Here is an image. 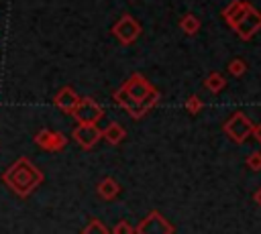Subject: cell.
Returning a JSON list of instances; mask_svg holds the SVG:
<instances>
[{"label": "cell", "mask_w": 261, "mask_h": 234, "mask_svg": "<svg viewBox=\"0 0 261 234\" xmlns=\"http://www.w3.org/2000/svg\"><path fill=\"white\" fill-rule=\"evenodd\" d=\"M0 179L14 195L29 197L37 187H41V183L45 181V175L29 157H20L2 173Z\"/></svg>", "instance_id": "6da1fadb"}, {"label": "cell", "mask_w": 261, "mask_h": 234, "mask_svg": "<svg viewBox=\"0 0 261 234\" xmlns=\"http://www.w3.org/2000/svg\"><path fill=\"white\" fill-rule=\"evenodd\" d=\"M222 132H224L234 144H243V142L253 134V122H251V118H249L245 112L237 110L230 118H226V120L222 122Z\"/></svg>", "instance_id": "7a4b0ae2"}, {"label": "cell", "mask_w": 261, "mask_h": 234, "mask_svg": "<svg viewBox=\"0 0 261 234\" xmlns=\"http://www.w3.org/2000/svg\"><path fill=\"white\" fill-rule=\"evenodd\" d=\"M141 22L133 16V14H122L116 22H114V26L110 28V33H112V37L120 43V45H133L137 39H139V35H141Z\"/></svg>", "instance_id": "3957f363"}, {"label": "cell", "mask_w": 261, "mask_h": 234, "mask_svg": "<svg viewBox=\"0 0 261 234\" xmlns=\"http://www.w3.org/2000/svg\"><path fill=\"white\" fill-rule=\"evenodd\" d=\"M69 116H73V120L77 124H98L104 116V108L94 98L86 96V98H80V102L75 104V108Z\"/></svg>", "instance_id": "277c9868"}, {"label": "cell", "mask_w": 261, "mask_h": 234, "mask_svg": "<svg viewBox=\"0 0 261 234\" xmlns=\"http://www.w3.org/2000/svg\"><path fill=\"white\" fill-rule=\"evenodd\" d=\"M175 228L173 224H169L161 212L151 210L141 222L139 226H135V234H173Z\"/></svg>", "instance_id": "5b68a950"}, {"label": "cell", "mask_w": 261, "mask_h": 234, "mask_svg": "<svg viewBox=\"0 0 261 234\" xmlns=\"http://www.w3.org/2000/svg\"><path fill=\"white\" fill-rule=\"evenodd\" d=\"M122 87L128 92V96L135 100V102H139L141 106H143V100L155 90V85L143 75V73H133L124 83H122ZM145 108V106H143ZM147 110V108H145Z\"/></svg>", "instance_id": "8992f818"}, {"label": "cell", "mask_w": 261, "mask_h": 234, "mask_svg": "<svg viewBox=\"0 0 261 234\" xmlns=\"http://www.w3.org/2000/svg\"><path fill=\"white\" fill-rule=\"evenodd\" d=\"M35 144L41 147L43 151H49V153H57V151H63L67 147V136L59 130H51V128H41L37 134H35Z\"/></svg>", "instance_id": "52a82bcc"}, {"label": "cell", "mask_w": 261, "mask_h": 234, "mask_svg": "<svg viewBox=\"0 0 261 234\" xmlns=\"http://www.w3.org/2000/svg\"><path fill=\"white\" fill-rule=\"evenodd\" d=\"M71 138L84 149V151H90L98 144V140L102 138V130L98 128V124H77L73 130H71Z\"/></svg>", "instance_id": "ba28073f"}, {"label": "cell", "mask_w": 261, "mask_h": 234, "mask_svg": "<svg viewBox=\"0 0 261 234\" xmlns=\"http://www.w3.org/2000/svg\"><path fill=\"white\" fill-rule=\"evenodd\" d=\"M232 31L239 35V39L251 41V39L255 37V33L261 31V12H259L255 6H251L249 12L243 16V20H241Z\"/></svg>", "instance_id": "9c48e42d"}, {"label": "cell", "mask_w": 261, "mask_h": 234, "mask_svg": "<svg viewBox=\"0 0 261 234\" xmlns=\"http://www.w3.org/2000/svg\"><path fill=\"white\" fill-rule=\"evenodd\" d=\"M112 100H114V104H116V106H120V108H122L130 118H135V120H141L145 114H149V110H145L139 102H135L122 85L112 94Z\"/></svg>", "instance_id": "30bf717a"}, {"label": "cell", "mask_w": 261, "mask_h": 234, "mask_svg": "<svg viewBox=\"0 0 261 234\" xmlns=\"http://www.w3.org/2000/svg\"><path fill=\"white\" fill-rule=\"evenodd\" d=\"M251 6H253V4L247 2V0H232V2H228V4L222 8L220 16H222V20H224L230 28H234V26L243 20V16L249 12Z\"/></svg>", "instance_id": "8fae6325"}, {"label": "cell", "mask_w": 261, "mask_h": 234, "mask_svg": "<svg viewBox=\"0 0 261 234\" xmlns=\"http://www.w3.org/2000/svg\"><path fill=\"white\" fill-rule=\"evenodd\" d=\"M77 102H80V96H77V92H75L71 85H63V87L53 96V104H55L57 110H61L63 114H71Z\"/></svg>", "instance_id": "7c38bea8"}, {"label": "cell", "mask_w": 261, "mask_h": 234, "mask_svg": "<svg viewBox=\"0 0 261 234\" xmlns=\"http://www.w3.org/2000/svg\"><path fill=\"white\" fill-rule=\"evenodd\" d=\"M96 193H98V197L110 201V199L118 197V193H120V183H118L114 177H104V179L96 185Z\"/></svg>", "instance_id": "4fadbf2b"}, {"label": "cell", "mask_w": 261, "mask_h": 234, "mask_svg": "<svg viewBox=\"0 0 261 234\" xmlns=\"http://www.w3.org/2000/svg\"><path fill=\"white\" fill-rule=\"evenodd\" d=\"M102 138H104L108 144L116 147V144H120V142L126 138V130H124L118 122H110V124L102 130Z\"/></svg>", "instance_id": "5bb4252c"}, {"label": "cell", "mask_w": 261, "mask_h": 234, "mask_svg": "<svg viewBox=\"0 0 261 234\" xmlns=\"http://www.w3.org/2000/svg\"><path fill=\"white\" fill-rule=\"evenodd\" d=\"M226 85V77L220 71H210L204 77V90H208L210 94H220Z\"/></svg>", "instance_id": "9a60e30c"}, {"label": "cell", "mask_w": 261, "mask_h": 234, "mask_svg": "<svg viewBox=\"0 0 261 234\" xmlns=\"http://www.w3.org/2000/svg\"><path fill=\"white\" fill-rule=\"evenodd\" d=\"M200 26H202L200 18H198L196 14H192V12H186V14L179 18V28H181L186 35H196V33L200 31Z\"/></svg>", "instance_id": "2e32d148"}, {"label": "cell", "mask_w": 261, "mask_h": 234, "mask_svg": "<svg viewBox=\"0 0 261 234\" xmlns=\"http://www.w3.org/2000/svg\"><path fill=\"white\" fill-rule=\"evenodd\" d=\"M247 69H249L247 61L241 59V57H234V59H230V61L226 63V71H228L232 77H243V75L247 73Z\"/></svg>", "instance_id": "e0dca14e"}, {"label": "cell", "mask_w": 261, "mask_h": 234, "mask_svg": "<svg viewBox=\"0 0 261 234\" xmlns=\"http://www.w3.org/2000/svg\"><path fill=\"white\" fill-rule=\"evenodd\" d=\"M184 106H186L188 114L196 116V114H200V112H202V108H204V102H202V98H200L198 94H190V96L186 98Z\"/></svg>", "instance_id": "ac0fdd59"}, {"label": "cell", "mask_w": 261, "mask_h": 234, "mask_svg": "<svg viewBox=\"0 0 261 234\" xmlns=\"http://www.w3.org/2000/svg\"><path fill=\"white\" fill-rule=\"evenodd\" d=\"M82 232H84V234H108V232H110V228H108V226H104L98 218H90L88 226H84V228H82Z\"/></svg>", "instance_id": "d6986e66"}, {"label": "cell", "mask_w": 261, "mask_h": 234, "mask_svg": "<svg viewBox=\"0 0 261 234\" xmlns=\"http://www.w3.org/2000/svg\"><path fill=\"white\" fill-rule=\"evenodd\" d=\"M245 165H247L251 171H261V151L249 153L247 159H245Z\"/></svg>", "instance_id": "ffe728a7"}, {"label": "cell", "mask_w": 261, "mask_h": 234, "mask_svg": "<svg viewBox=\"0 0 261 234\" xmlns=\"http://www.w3.org/2000/svg\"><path fill=\"white\" fill-rule=\"evenodd\" d=\"M110 232H114V234H135V226H130L126 220H120Z\"/></svg>", "instance_id": "44dd1931"}, {"label": "cell", "mask_w": 261, "mask_h": 234, "mask_svg": "<svg viewBox=\"0 0 261 234\" xmlns=\"http://www.w3.org/2000/svg\"><path fill=\"white\" fill-rule=\"evenodd\" d=\"M251 136H255V140L261 144V122L259 124H253V134Z\"/></svg>", "instance_id": "7402d4cb"}, {"label": "cell", "mask_w": 261, "mask_h": 234, "mask_svg": "<svg viewBox=\"0 0 261 234\" xmlns=\"http://www.w3.org/2000/svg\"><path fill=\"white\" fill-rule=\"evenodd\" d=\"M253 201H255V203L261 208V187H257V191L253 193Z\"/></svg>", "instance_id": "603a6c76"}]
</instances>
